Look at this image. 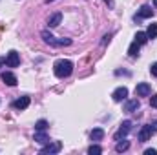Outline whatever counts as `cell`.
Here are the masks:
<instances>
[{
	"instance_id": "cell-13",
	"label": "cell",
	"mask_w": 157,
	"mask_h": 155,
	"mask_svg": "<svg viewBox=\"0 0 157 155\" xmlns=\"http://www.w3.org/2000/svg\"><path fill=\"white\" fill-rule=\"evenodd\" d=\"M150 137H152V130H150V126L146 124V126H143V130L139 131V141H141V142H146Z\"/></svg>"
},
{
	"instance_id": "cell-2",
	"label": "cell",
	"mask_w": 157,
	"mask_h": 155,
	"mask_svg": "<svg viewBox=\"0 0 157 155\" xmlns=\"http://www.w3.org/2000/svg\"><path fill=\"white\" fill-rule=\"evenodd\" d=\"M40 37H42V40H44L46 44H49V46H53V47H62V46H70V44H71L70 39H57V37L51 35L49 31H42Z\"/></svg>"
},
{
	"instance_id": "cell-6",
	"label": "cell",
	"mask_w": 157,
	"mask_h": 155,
	"mask_svg": "<svg viewBox=\"0 0 157 155\" xmlns=\"http://www.w3.org/2000/svg\"><path fill=\"white\" fill-rule=\"evenodd\" d=\"M126 97H128V88H124V86L117 88V89L112 93V99H113L115 102H122V100H126Z\"/></svg>"
},
{
	"instance_id": "cell-25",
	"label": "cell",
	"mask_w": 157,
	"mask_h": 155,
	"mask_svg": "<svg viewBox=\"0 0 157 155\" xmlns=\"http://www.w3.org/2000/svg\"><path fill=\"white\" fill-rule=\"evenodd\" d=\"M150 126V130H152V133H157V120H154L152 124H148Z\"/></svg>"
},
{
	"instance_id": "cell-5",
	"label": "cell",
	"mask_w": 157,
	"mask_h": 155,
	"mask_svg": "<svg viewBox=\"0 0 157 155\" xmlns=\"http://www.w3.org/2000/svg\"><path fill=\"white\" fill-rule=\"evenodd\" d=\"M6 64H7L9 68H17V66L20 64V55L11 49V51L7 53V57H6Z\"/></svg>"
},
{
	"instance_id": "cell-17",
	"label": "cell",
	"mask_w": 157,
	"mask_h": 155,
	"mask_svg": "<svg viewBox=\"0 0 157 155\" xmlns=\"http://www.w3.org/2000/svg\"><path fill=\"white\" fill-rule=\"evenodd\" d=\"M139 47H141V44H137V42L133 40V42L130 44V47H128V55H130V57H137V55H139Z\"/></svg>"
},
{
	"instance_id": "cell-1",
	"label": "cell",
	"mask_w": 157,
	"mask_h": 155,
	"mask_svg": "<svg viewBox=\"0 0 157 155\" xmlns=\"http://www.w3.org/2000/svg\"><path fill=\"white\" fill-rule=\"evenodd\" d=\"M53 71H55V75H57L59 78L70 77V75H71V71H73V62H71V60H68V59H60V60H57V62H55Z\"/></svg>"
},
{
	"instance_id": "cell-19",
	"label": "cell",
	"mask_w": 157,
	"mask_h": 155,
	"mask_svg": "<svg viewBox=\"0 0 157 155\" xmlns=\"http://www.w3.org/2000/svg\"><path fill=\"white\" fill-rule=\"evenodd\" d=\"M146 35H148V39H157V24H150L148 26Z\"/></svg>"
},
{
	"instance_id": "cell-7",
	"label": "cell",
	"mask_w": 157,
	"mask_h": 155,
	"mask_svg": "<svg viewBox=\"0 0 157 155\" xmlns=\"http://www.w3.org/2000/svg\"><path fill=\"white\" fill-rule=\"evenodd\" d=\"M152 15H154V9H152L148 4H144V6H141L139 13L135 15V20H141V18H150Z\"/></svg>"
},
{
	"instance_id": "cell-20",
	"label": "cell",
	"mask_w": 157,
	"mask_h": 155,
	"mask_svg": "<svg viewBox=\"0 0 157 155\" xmlns=\"http://www.w3.org/2000/svg\"><path fill=\"white\" fill-rule=\"evenodd\" d=\"M88 153H90V155H101V153H102V148H101V146H97V144H91V146L88 148Z\"/></svg>"
},
{
	"instance_id": "cell-28",
	"label": "cell",
	"mask_w": 157,
	"mask_h": 155,
	"mask_svg": "<svg viewBox=\"0 0 157 155\" xmlns=\"http://www.w3.org/2000/svg\"><path fill=\"white\" fill-rule=\"evenodd\" d=\"M154 6H155V7H157V0H154Z\"/></svg>"
},
{
	"instance_id": "cell-21",
	"label": "cell",
	"mask_w": 157,
	"mask_h": 155,
	"mask_svg": "<svg viewBox=\"0 0 157 155\" xmlns=\"http://www.w3.org/2000/svg\"><path fill=\"white\" fill-rule=\"evenodd\" d=\"M46 128H48V122H46L44 119L37 120V124H35V130H46Z\"/></svg>"
},
{
	"instance_id": "cell-24",
	"label": "cell",
	"mask_w": 157,
	"mask_h": 155,
	"mask_svg": "<svg viewBox=\"0 0 157 155\" xmlns=\"http://www.w3.org/2000/svg\"><path fill=\"white\" fill-rule=\"evenodd\" d=\"M144 155H157V150L155 148H148V150H144Z\"/></svg>"
},
{
	"instance_id": "cell-14",
	"label": "cell",
	"mask_w": 157,
	"mask_h": 155,
	"mask_svg": "<svg viewBox=\"0 0 157 155\" xmlns=\"http://www.w3.org/2000/svg\"><path fill=\"white\" fill-rule=\"evenodd\" d=\"M60 22H62V15H60V13H55L53 17H49V20H48V26H49V28H57Z\"/></svg>"
},
{
	"instance_id": "cell-29",
	"label": "cell",
	"mask_w": 157,
	"mask_h": 155,
	"mask_svg": "<svg viewBox=\"0 0 157 155\" xmlns=\"http://www.w3.org/2000/svg\"><path fill=\"white\" fill-rule=\"evenodd\" d=\"M0 66H2V60H0Z\"/></svg>"
},
{
	"instance_id": "cell-3",
	"label": "cell",
	"mask_w": 157,
	"mask_h": 155,
	"mask_svg": "<svg viewBox=\"0 0 157 155\" xmlns=\"http://www.w3.org/2000/svg\"><path fill=\"white\" fill-rule=\"evenodd\" d=\"M60 150H62V142H60V141H53V142L49 141V142L40 150V153L42 155H51V153H59Z\"/></svg>"
},
{
	"instance_id": "cell-23",
	"label": "cell",
	"mask_w": 157,
	"mask_h": 155,
	"mask_svg": "<svg viewBox=\"0 0 157 155\" xmlns=\"http://www.w3.org/2000/svg\"><path fill=\"white\" fill-rule=\"evenodd\" d=\"M150 106H152V108H157V93L150 99Z\"/></svg>"
},
{
	"instance_id": "cell-27",
	"label": "cell",
	"mask_w": 157,
	"mask_h": 155,
	"mask_svg": "<svg viewBox=\"0 0 157 155\" xmlns=\"http://www.w3.org/2000/svg\"><path fill=\"white\" fill-rule=\"evenodd\" d=\"M104 2H106V4H108V6H110V7H112V6H113V0H104Z\"/></svg>"
},
{
	"instance_id": "cell-22",
	"label": "cell",
	"mask_w": 157,
	"mask_h": 155,
	"mask_svg": "<svg viewBox=\"0 0 157 155\" xmlns=\"http://www.w3.org/2000/svg\"><path fill=\"white\" fill-rule=\"evenodd\" d=\"M150 73H152L154 77H157V62H154V64L150 66Z\"/></svg>"
},
{
	"instance_id": "cell-4",
	"label": "cell",
	"mask_w": 157,
	"mask_h": 155,
	"mask_svg": "<svg viewBox=\"0 0 157 155\" xmlns=\"http://www.w3.org/2000/svg\"><path fill=\"white\" fill-rule=\"evenodd\" d=\"M130 131H132V120H124V122L121 124L119 131L115 133V141H119V139H124Z\"/></svg>"
},
{
	"instance_id": "cell-9",
	"label": "cell",
	"mask_w": 157,
	"mask_h": 155,
	"mask_svg": "<svg viewBox=\"0 0 157 155\" xmlns=\"http://www.w3.org/2000/svg\"><path fill=\"white\" fill-rule=\"evenodd\" d=\"M139 108H141V102H139L137 99H132V100H128V102L124 104V112H126V113H135Z\"/></svg>"
},
{
	"instance_id": "cell-15",
	"label": "cell",
	"mask_w": 157,
	"mask_h": 155,
	"mask_svg": "<svg viewBox=\"0 0 157 155\" xmlns=\"http://www.w3.org/2000/svg\"><path fill=\"white\" fill-rule=\"evenodd\" d=\"M90 137H91V141H102V137H104V130L102 128H95V130H91V133H90Z\"/></svg>"
},
{
	"instance_id": "cell-16",
	"label": "cell",
	"mask_w": 157,
	"mask_h": 155,
	"mask_svg": "<svg viewBox=\"0 0 157 155\" xmlns=\"http://www.w3.org/2000/svg\"><path fill=\"white\" fill-rule=\"evenodd\" d=\"M128 148H130V142H128V141H124V139H122V141L119 139V142L115 144V152H119V153H122V152H126Z\"/></svg>"
},
{
	"instance_id": "cell-18",
	"label": "cell",
	"mask_w": 157,
	"mask_h": 155,
	"mask_svg": "<svg viewBox=\"0 0 157 155\" xmlns=\"http://www.w3.org/2000/svg\"><path fill=\"white\" fill-rule=\"evenodd\" d=\"M135 42H137V44H141V46H143V44H146V42H148V35H146V33H143V31H139V33L135 35Z\"/></svg>"
},
{
	"instance_id": "cell-26",
	"label": "cell",
	"mask_w": 157,
	"mask_h": 155,
	"mask_svg": "<svg viewBox=\"0 0 157 155\" xmlns=\"http://www.w3.org/2000/svg\"><path fill=\"white\" fill-rule=\"evenodd\" d=\"M110 39H112V35H104V39H102V44H108V42H110Z\"/></svg>"
},
{
	"instance_id": "cell-12",
	"label": "cell",
	"mask_w": 157,
	"mask_h": 155,
	"mask_svg": "<svg viewBox=\"0 0 157 155\" xmlns=\"http://www.w3.org/2000/svg\"><path fill=\"white\" fill-rule=\"evenodd\" d=\"M2 80L7 84V86H17V75L15 73H11V71H6V73H2Z\"/></svg>"
},
{
	"instance_id": "cell-8",
	"label": "cell",
	"mask_w": 157,
	"mask_h": 155,
	"mask_svg": "<svg viewBox=\"0 0 157 155\" xmlns=\"http://www.w3.org/2000/svg\"><path fill=\"white\" fill-rule=\"evenodd\" d=\"M150 91H152V88H150V84H146V82H141V84L135 86V95H137V97H148Z\"/></svg>"
},
{
	"instance_id": "cell-10",
	"label": "cell",
	"mask_w": 157,
	"mask_h": 155,
	"mask_svg": "<svg viewBox=\"0 0 157 155\" xmlns=\"http://www.w3.org/2000/svg\"><path fill=\"white\" fill-rule=\"evenodd\" d=\"M33 139H35V142H39V144H48V142H49V137H48L46 130H37Z\"/></svg>"
},
{
	"instance_id": "cell-11",
	"label": "cell",
	"mask_w": 157,
	"mask_h": 155,
	"mask_svg": "<svg viewBox=\"0 0 157 155\" xmlns=\"http://www.w3.org/2000/svg\"><path fill=\"white\" fill-rule=\"evenodd\" d=\"M28 106H29V97H20V99H17L13 102V108L15 110H26Z\"/></svg>"
}]
</instances>
